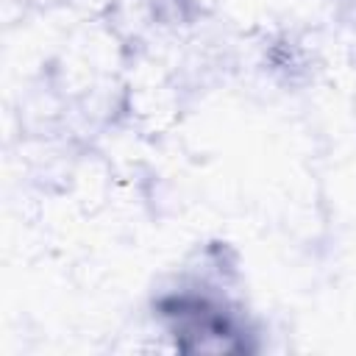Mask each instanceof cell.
<instances>
[{
	"instance_id": "cell-1",
	"label": "cell",
	"mask_w": 356,
	"mask_h": 356,
	"mask_svg": "<svg viewBox=\"0 0 356 356\" xmlns=\"http://www.w3.org/2000/svg\"><path fill=\"white\" fill-rule=\"evenodd\" d=\"M164 312L175 320V339L184 342L186 337H192L195 339L192 348H200V350H206V348H222V350L236 348L234 342H228V339L236 337L231 323L225 320L222 312L211 309L206 300L175 298L164 306Z\"/></svg>"
}]
</instances>
